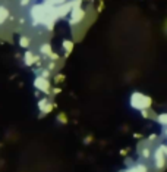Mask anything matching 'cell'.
Listing matches in <instances>:
<instances>
[{"label":"cell","mask_w":167,"mask_h":172,"mask_svg":"<svg viewBox=\"0 0 167 172\" xmlns=\"http://www.w3.org/2000/svg\"><path fill=\"white\" fill-rule=\"evenodd\" d=\"M59 121H60V122H62V124H66V116H65V115H63V113H60V115H59Z\"/></svg>","instance_id":"8fae6325"},{"label":"cell","mask_w":167,"mask_h":172,"mask_svg":"<svg viewBox=\"0 0 167 172\" xmlns=\"http://www.w3.org/2000/svg\"><path fill=\"white\" fill-rule=\"evenodd\" d=\"M47 99H43V100H41V102H40V104H38V106H40V109H41V110H44V107H46V106H47Z\"/></svg>","instance_id":"9c48e42d"},{"label":"cell","mask_w":167,"mask_h":172,"mask_svg":"<svg viewBox=\"0 0 167 172\" xmlns=\"http://www.w3.org/2000/svg\"><path fill=\"white\" fill-rule=\"evenodd\" d=\"M56 80H57V81H62V80H63V75H59V77H57Z\"/></svg>","instance_id":"2e32d148"},{"label":"cell","mask_w":167,"mask_h":172,"mask_svg":"<svg viewBox=\"0 0 167 172\" xmlns=\"http://www.w3.org/2000/svg\"><path fill=\"white\" fill-rule=\"evenodd\" d=\"M63 49L66 50V54H69V53L72 52V49H73V43L70 40H65L63 41Z\"/></svg>","instance_id":"8992f818"},{"label":"cell","mask_w":167,"mask_h":172,"mask_svg":"<svg viewBox=\"0 0 167 172\" xmlns=\"http://www.w3.org/2000/svg\"><path fill=\"white\" fill-rule=\"evenodd\" d=\"M147 171H148V168L144 163H135L131 168H128L125 172H147Z\"/></svg>","instance_id":"5b68a950"},{"label":"cell","mask_w":167,"mask_h":172,"mask_svg":"<svg viewBox=\"0 0 167 172\" xmlns=\"http://www.w3.org/2000/svg\"><path fill=\"white\" fill-rule=\"evenodd\" d=\"M161 147H163V152L167 155V147H166V146H161Z\"/></svg>","instance_id":"e0dca14e"},{"label":"cell","mask_w":167,"mask_h":172,"mask_svg":"<svg viewBox=\"0 0 167 172\" xmlns=\"http://www.w3.org/2000/svg\"><path fill=\"white\" fill-rule=\"evenodd\" d=\"M51 109H53V104H47V106H46V107H44V113H49V112H50Z\"/></svg>","instance_id":"7c38bea8"},{"label":"cell","mask_w":167,"mask_h":172,"mask_svg":"<svg viewBox=\"0 0 167 172\" xmlns=\"http://www.w3.org/2000/svg\"><path fill=\"white\" fill-rule=\"evenodd\" d=\"M157 122H158V124H161V125H166V127H167V113H161V115H158V116H157Z\"/></svg>","instance_id":"52a82bcc"},{"label":"cell","mask_w":167,"mask_h":172,"mask_svg":"<svg viewBox=\"0 0 167 172\" xmlns=\"http://www.w3.org/2000/svg\"><path fill=\"white\" fill-rule=\"evenodd\" d=\"M41 52L44 53V54H50V53H51L50 44H44V46H41Z\"/></svg>","instance_id":"ba28073f"},{"label":"cell","mask_w":167,"mask_h":172,"mask_svg":"<svg viewBox=\"0 0 167 172\" xmlns=\"http://www.w3.org/2000/svg\"><path fill=\"white\" fill-rule=\"evenodd\" d=\"M81 1H82V0H76V1L72 3V9H70V21H69L72 25L79 24V22L84 19V16H85V12H84L82 7H81Z\"/></svg>","instance_id":"7a4b0ae2"},{"label":"cell","mask_w":167,"mask_h":172,"mask_svg":"<svg viewBox=\"0 0 167 172\" xmlns=\"http://www.w3.org/2000/svg\"><path fill=\"white\" fill-rule=\"evenodd\" d=\"M35 87H37L38 90L47 93V91H49V87H50V83H49L44 77H43V78H37V80H35Z\"/></svg>","instance_id":"277c9868"},{"label":"cell","mask_w":167,"mask_h":172,"mask_svg":"<svg viewBox=\"0 0 167 172\" xmlns=\"http://www.w3.org/2000/svg\"><path fill=\"white\" fill-rule=\"evenodd\" d=\"M27 44H28V41H27V40L24 38V40H22V46H27Z\"/></svg>","instance_id":"9a60e30c"},{"label":"cell","mask_w":167,"mask_h":172,"mask_svg":"<svg viewBox=\"0 0 167 172\" xmlns=\"http://www.w3.org/2000/svg\"><path fill=\"white\" fill-rule=\"evenodd\" d=\"M164 133H166V136H167V128H166V131H164Z\"/></svg>","instance_id":"ac0fdd59"},{"label":"cell","mask_w":167,"mask_h":172,"mask_svg":"<svg viewBox=\"0 0 167 172\" xmlns=\"http://www.w3.org/2000/svg\"><path fill=\"white\" fill-rule=\"evenodd\" d=\"M154 163H155V168H157V169H163V168H164L166 157H164V152H163V147H161V146H160L158 149H155V152H154Z\"/></svg>","instance_id":"3957f363"},{"label":"cell","mask_w":167,"mask_h":172,"mask_svg":"<svg viewBox=\"0 0 167 172\" xmlns=\"http://www.w3.org/2000/svg\"><path fill=\"white\" fill-rule=\"evenodd\" d=\"M151 97L148 96H145V94H142V93H139V91H135L131 94V100H129V103H131V107L135 109V110H144V109H148L151 106Z\"/></svg>","instance_id":"6da1fadb"},{"label":"cell","mask_w":167,"mask_h":172,"mask_svg":"<svg viewBox=\"0 0 167 172\" xmlns=\"http://www.w3.org/2000/svg\"><path fill=\"white\" fill-rule=\"evenodd\" d=\"M50 57H51V59H54V60H56V59H57L59 56H57L56 53H50Z\"/></svg>","instance_id":"5bb4252c"},{"label":"cell","mask_w":167,"mask_h":172,"mask_svg":"<svg viewBox=\"0 0 167 172\" xmlns=\"http://www.w3.org/2000/svg\"><path fill=\"white\" fill-rule=\"evenodd\" d=\"M33 62V56H31V53H27V63H31Z\"/></svg>","instance_id":"4fadbf2b"},{"label":"cell","mask_w":167,"mask_h":172,"mask_svg":"<svg viewBox=\"0 0 167 172\" xmlns=\"http://www.w3.org/2000/svg\"><path fill=\"white\" fill-rule=\"evenodd\" d=\"M141 155H142V157H150V150H148V149H144Z\"/></svg>","instance_id":"30bf717a"}]
</instances>
